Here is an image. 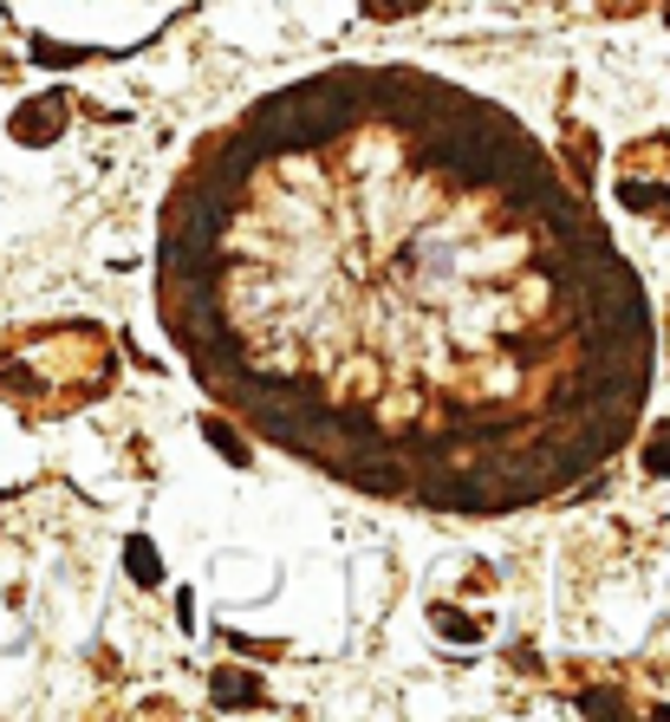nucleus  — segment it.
I'll use <instances>...</instances> for the list:
<instances>
[{
  "mask_svg": "<svg viewBox=\"0 0 670 722\" xmlns=\"http://www.w3.org/2000/svg\"><path fill=\"white\" fill-rule=\"evenodd\" d=\"M430 625H437L443 638H456V645H482V625H476L469 612H456V606H430Z\"/></svg>",
  "mask_w": 670,
  "mask_h": 722,
  "instance_id": "obj_4",
  "label": "nucleus"
},
{
  "mask_svg": "<svg viewBox=\"0 0 670 722\" xmlns=\"http://www.w3.org/2000/svg\"><path fill=\"white\" fill-rule=\"evenodd\" d=\"M33 59H46V65H72V59H85L78 46H52V39H33Z\"/></svg>",
  "mask_w": 670,
  "mask_h": 722,
  "instance_id": "obj_8",
  "label": "nucleus"
},
{
  "mask_svg": "<svg viewBox=\"0 0 670 722\" xmlns=\"http://www.w3.org/2000/svg\"><path fill=\"white\" fill-rule=\"evenodd\" d=\"M202 436H208V443H215V449H222L228 463H241V469H248V443H241V436H235V430H228L222 417H208V423H202Z\"/></svg>",
  "mask_w": 670,
  "mask_h": 722,
  "instance_id": "obj_6",
  "label": "nucleus"
},
{
  "mask_svg": "<svg viewBox=\"0 0 670 722\" xmlns=\"http://www.w3.org/2000/svg\"><path fill=\"white\" fill-rule=\"evenodd\" d=\"M124 573H130L137 586H156V580H163V554L137 534V541H124Z\"/></svg>",
  "mask_w": 670,
  "mask_h": 722,
  "instance_id": "obj_3",
  "label": "nucleus"
},
{
  "mask_svg": "<svg viewBox=\"0 0 670 722\" xmlns=\"http://www.w3.org/2000/svg\"><path fill=\"white\" fill-rule=\"evenodd\" d=\"M59 117H65V98H59V91H46V98H33V104H20V111H13V137H20V143H52V137L65 130Z\"/></svg>",
  "mask_w": 670,
  "mask_h": 722,
  "instance_id": "obj_1",
  "label": "nucleus"
},
{
  "mask_svg": "<svg viewBox=\"0 0 670 722\" xmlns=\"http://www.w3.org/2000/svg\"><path fill=\"white\" fill-rule=\"evenodd\" d=\"M645 469H652V476H670V423H658V436L645 443Z\"/></svg>",
  "mask_w": 670,
  "mask_h": 722,
  "instance_id": "obj_7",
  "label": "nucleus"
},
{
  "mask_svg": "<svg viewBox=\"0 0 670 722\" xmlns=\"http://www.w3.org/2000/svg\"><path fill=\"white\" fill-rule=\"evenodd\" d=\"M619 202L639 208V215H670V195L665 189H652V182H619Z\"/></svg>",
  "mask_w": 670,
  "mask_h": 722,
  "instance_id": "obj_5",
  "label": "nucleus"
},
{
  "mask_svg": "<svg viewBox=\"0 0 670 722\" xmlns=\"http://www.w3.org/2000/svg\"><path fill=\"white\" fill-rule=\"evenodd\" d=\"M424 0H365V13H417Z\"/></svg>",
  "mask_w": 670,
  "mask_h": 722,
  "instance_id": "obj_9",
  "label": "nucleus"
},
{
  "mask_svg": "<svg viewBox=\"0 0 670 722\" xmlns=\"http://www.w3.org/2000/svg\"><path fill=\"white\" fill-rule=\"evenodd\" d=\"M208 691H215V710H254L261 704V677L254 671H215Z\"/></svg>",
  "mask_w": 670,
  "mask_h": 722,
  "instance_id": "obj_2",
  "label": "nucleus"
}]
</instances>
